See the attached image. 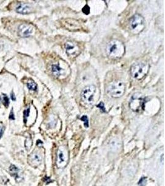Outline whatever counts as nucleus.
Returning <instances> with one entry per match:
<instances>
[{"mask_svg": "<svg viewBox=\"0 0 165 186\" xmlns=\"http://www.w3.org/2000/svg\"><path fill=\"white\" fill-rule=\"evenodd\" d=\"M125 51L124 44L117 39H113L107 45L106 52L108 56L111 59H118L121 58Z\"/></svg>", "mask_w": 165, "mask_h": 186, "instance_id": "obj_1", "label": "nucleus"}, {"mask_svg": "<svg viewBox=\"0 0 165 186\" xmlns=\"http://www.w3.org/2000/svg\"><path fill=\"white\" fill-rule=\"evenodd\" d=\"M125 90V84L119 80L112 81L106 88L108 94L114 98H119L121 97L124 94Z\"/></svg>", "mask_w": 165, "mask_h": 186, "instance_id": "obj_2", "label": "nucleus"}, {"mask_svg": "<svg viewBox=\"0 0 165 186\" xmlns=\"http://www.w3.org/2000/svg\"><path fill=\"white\" fill-rule=\"evenodd\" d=\"M149 65L145 63H137L131 67V75L135 80H140L147 75L149 71Z\"/></svg>", "mask_w": 165, "mask_h": 186, "instance_id": "obj_3", "label": "nucleus"}, {"mask_svg": "<svg viewBox=\"0 0 165 186\" xmlns=\"http://www.w3.org/2000/svg\"><path fill=\"white\" fill-rule=\"evenodd\" d=\"M146 98L140 93H135L132 97L129 102V107L132 111L140 112L144 110Z\"/></svg>", "mask_w": 165, "mask_h": 186, "instance_id": "obj_4", "label": "nucleus"}, {"mask_svg": "<svg viewBox=\"0 0 165 186\" xmlns=\"http://www.w3.org/2000/svg\"><path fill=\"white\" fill-rule=\"evenodd\" d=\"M130 29L134 34L141 32L145 28V19L142 16L139 14H134L131 19L129 23Z\"/></svg>", "mask_w": 165, "mask_h": 186, "instance_id": "obj_5", "label": "nucleus"}, {"mask_svg": "<svg viewBox=\"0 0 165 186\" xmlns=\"http://www.w3.org/2000/svg\"><path fill=\"white\" fill-rule=\"evenodd\" d=\"M96 92V87L94 85L86 86L81 93L82 100L86 104H90L93 101V97Z\"/></svg>", "mask_w": 165, "mask_h": 186, "instance_id": "obj_6", "label": "nucleus"}, {"mask_svg": "<svg viewBox=\"0 0 165 186\" xmlns=\"http://www.w3.org/2000/svg\"><path fill=\"white\" fill-rule=\"evenodd\" d=\"M34 31V27L28 24H22L19 26L18 34L21 37H28L31 35Z\"/></svg>", "mask_w": 165, "mask_h": 186, "instance_id": "obj_7", "label": "nucleus"}, {"mask_svg": "<svg viewBox=\"0 0 165 186\" xmlns=\"http://www.w3.org/2000/svg\"><path fill=\"white\" fill-rule=\"evenodd\" d=\"M67 151H66L65 149L63 148H60L57 151V161L56 164L58 168H63L65 167V166L67 164Z\"/></svg>", "mask_w": 165, "mask_h": 186, "instance_id": "obj_8", "label": "nucleus"}, {"mask_svg": "<svg viewBox=\"0 0 165 186\" xmlns=\"http://www.w3.org/2000/svg\"><path fill=\"white\" fill-rule=\"evenodd\" d=\"M65 50L67 55L71 57H75L80 53L79 48L71 42L65 44Z\"/></svg>", "mask_w": 165, "mask_h": 186, "instance_id": "obj_9", "label": "nucleus"}, {"mask_svg": "<svg viewBox=\"0 0 165 186\" xmlns=\"http://www.w3.org/2000/svg\"><path fill=\"white\" fill-rule=\"evenodd\" d=\"M42 162V156L38 151H34L28 156V163L34 167L40 165Z\"/></svg>", "mask_w": 165, "mask_h": 186, "instance_id": "obj_10", "label": "nucleus"}, {"mask_svg": "<svg viewBox=\"0 0 165 186\" xmlns=\"http://www.w3.org/2000/svg\"><path fill=\"white\" fill-rule=\"evenodd\" d=\"M16 11L19 14H27L32 12V7L28 4L21 3L16 7Z\"/></svg>", "mask_w": 165, "mask_h": 186, "instance_id": "obj_11", "label": "nucleus"}, {"mask_svg": "<svg viewBox=\"0 0 165 186\" xmlns=\"http://www.w3.org/2000/svg\"><path fill=\"white\" fill-rule=\"evenodd\" d=\"M19 169L18 168L16 167V166L12 164L10 167H9V173H10V174L13 176V177L15 178L17 182H19L21 180V176L19 175Z\"/></svg>", "mask_w": 165, "mask_h": 186, "instance_id": "obj_12", "label": "nucleus"}, {"mask_svg": "<svg viewBox=\"0 0 165 186\" xmlns=\"http://www.w3.org/2000/svg\"><path fill=\"white\" fill-rule=\"evenodd\" d=\"M52 71L53 75L56 76H60L61 74L62 68L59 65H53L52 66Z\"/></svg>", "mask_w": 165, "mask_h": 186, "instance_id": "obj_13", "label": "nucleus"}, {"mask_svg": "<svg viewBox=\"0 0 165 186\" xmlns=\"http://www.w3.org/2000/svg\"><path fill=\"white\" fill-rule=\"evenodd\" d=\"M120 143L117 140H113L110 143V148L111 150L113 151H116L118 150L120 148Z\"/></svg>", "mask_w": 165, "mask_h": 186, "instance_id": "obj_14", "label": "nucleus"}, {"mask_svg": "<svg viewBox=\"0 0 165 186\" xmlns=\"http://www.w3.org/2000/svg\"><path fill=\"white\" fill-rule=\"evenodd\" d=\"M27 87L28 88V90H31V91H35L37 90V84L32 80L29 81L28 82H27Z\"/></svg>", "mask_w": 165, "mask_h": 186, "instance_id": "obj_15", "label": "nucleus"}, {"mask_svg": "<svg viewBox=\"0 0 165 186\" xmlns=\"http://www.w3.org/2000/svg\"><path fill=\"white\" fill-rule=\"evenodd\" d=\"M1 100L3 105L6 107H8L9 106V97H7V96L5 94H2V96L1 97Z\"/></svg>", "mask_w": 165, "mask_h": 186, "instance_id": "obj_16", "label": "nucleus"}, {"mask_svg": "<svg viewBox=\"0 0 165 186\" xmlns=\"http://www.w3.org/2000/svg\"><path fill=\"white\" fill-rule=\"evenodd\" d=\"M81 120L84 122V126H85V128H88V127H89V119H88V117H87V115H83L81 118Z\"/></svg>", "mask_w": 165, "mask_h": 186, "instance_id": "obj_17", "label": "nucleus"}, {"mask_svg": "<svg viewBox=\"0 0 165 186\" xmlns=\"http://www.w3.org/2000/svg\"><path fill=\"white\" fill-rule=\"evenodd\" d=\"M30 107H28L27 109H25L24 112V122H26L27 117H28L29 114H30Z\"/></svg>", "mask_w": 165, "mask_h": 186, "instance_id": "obj_18", "label": "nucleus"}, {"mask_svg": "<svg viewBox=\"0 0 165 186\" xmlns=\"http://www.w3.org/2000/svg\"><path fill=\"white\" fill-rule=\"evenodd\" d=\"M146 184H147V178L145 177H142L139 182V186H145Z\"/></svg>", "mask_w": 165, "mask_h": 186, "instance_id": "obj_19", "label": "nucleus"}, {"mask_svg": "<svg viewBox=\"0 0 165 186\" xmlns=\"http://www.w3.org/2000/svg\"><path fill=\"white\" fill-rule=\"evenodd\" d=\"M5 130V126L2 122H0V139L1 138Z\"/></svg>", "mask_w": 165, "mask_h": 186, "instance_id": "obj_20", "label": "nucleus"}, {"mask_svg": "<svg viewBox=\"0 0 165 186\" xmlns=\"http://www.w3.org/2000/svg\"><path fill=\"white\" fill-rule=\"evenodd\" d=\"M82 11H83V13L84 14H89V13H90V8H89V6H87V5L85 6L84 7V8L82 9Z\"/></svg>", "mask_w": 165, "mask_h": 186, "instance_id": "obj_21", "label": "nucleus"}, {"mask_svg": "<svg viewBox=\"0 0 165 186\" xmlns=\"http://www.w3.org/2000/svg\"><path fill=\"white\" fill-rule=\"evenodd\" d=\"M97 107L100 109L101 111H103V112H105L106 111H105V106H104V104L102 102H101L98 105H97Z\"/></svg>", "mask_w": 165, "mask_h": 186, "instance_id": "obj_22", "label": "nucleus"}, {"mask_svg": "<svg viewBox=\"0 0 165 186\" xmlns=\"http://www.w3.org/2000/svg\"><path fill=\"white\" fill-rule=\"evenodd\" d=\"M9 119L10 120H15V115L13 112V109H12L11 111L10 114H9Z\"/></svg>", "mask_w": 165, "mask_h": 186, "instance_id": "obj_23", "label": "nucleus"}, {"mask_svg": "<svg viewBox=\"0 0 165 186\" xmlns=\"http://www.w3.org/2000/svg\"><path fill=\"white\" fill-rule=\"evenodd\" d=\"M11 99L13 100V101H16V96L14 95V93L12 91L11 94Z\"/></svg>", "mask_w": 165, "mask_h": 186, "instance_id": "obj_24", "label": "nucleus"}]
</instances>
